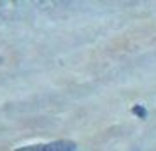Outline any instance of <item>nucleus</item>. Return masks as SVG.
Returning <instances> with one entry per match:
<instances>
[{
    "mask_svg": "<svg viewBox=\"0 0 156 151\" xmlns=\"http://www.w3.org/2000/svg\"><path fill=\"white\" fill-rule=\"evenodd\" d=\"M77 146L72 141H55L46 144H34V146H23L16 151H76Z\"/></svg>",
    "mask_w": 156,
    "mask_h": 151,
    "instance_id": "1",
    "label": "nucleus"
},
{
    "mask_svg": "<svg viewBox=\"0 0 156 151\" xmlns=\"http://www.w3.org/2000/svg\"><path fill=\"white\" fill-rule=\"evenodd\" d=\"M132 113H133L135 116H139V118H146V116H147V113H146V109L142 107V106H135V107L132 109Z\"/></svg>",
    "mask_w": 156,
    "mask_h": 151,
    "instance_id": "2",
    "label": "nucleus"
},
{
    "mask_svg": "<svg viewBox=\"0 0 156 151\" xmlns=\"http://www.w3.org/2000/svg\"><path fill=\"white\" fill-rule=\"evenodd\" d=\"M0 63H2V58H0Z\"/></svg>",
    "mask_w": 156,
    "mask_h": 151,
    "instance_id": "3",
    "label": "nucleus"
}]
</instances>
